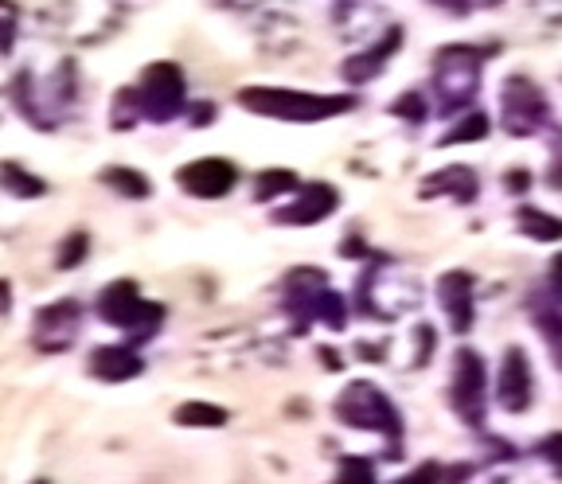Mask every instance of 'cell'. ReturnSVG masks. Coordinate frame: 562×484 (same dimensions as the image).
<instances>
[{
    "mask_svg": "<svg viewBox=\"0 0 562 484\" xmlns=\"http://www.w3.org/2000/svg\"><path fill=\"white\" fill-rule=\"evenodd\" d=\"M336 414L344 423L360 426V430H383L391 438H398V414L395 406L386 403L383 391H375L371 383H351L336 403Z\"/></svg>",
    "mask_w": 562,
    "mask_h": 484,
    "instance_id": "5",
    "label": "cell"
},
{
    "mask_svg": "<svg viewBox=\"0 0 562 484\" xmlns=\"http://www.w3.org/2000/svg\"><path fill=\"white\" fill-rule=\"evenodd\" d=\"M403 44V27H391L383 36V44L368 47L363 55H351L348 63H344V79L348 82H368L371 75H379L386 67V59H391V52Z\"/></svg>",
    "mask_w": 562,
    "mask_h": 484,
    "instance_id": "14",
    "label": "cell"
},
{
    "mask_svg": "<svg viewBox=\"0 0 562 484\" xmlns=\"http://www.w3.org/2000/svg\"><path fill=\"white\" fill-rule=\"evenodd\" d=\"M438 301L446 308L449 328L469 333V325H473V278L465 270H449L446 278H438Z\"/></svg>",
    "mask_w": 562,
    "mask_h": 484,
    "instance_id": "11",
    "label": "cell"
},
{
    "mask_svg": "<svg viewBox=\"0 0 562 484\" xmlns=\"http://www.w3.org/2000/svg\"><path fill=\"white\" fill-rule=\"evenodd\" d=\"M496 403L504 410L519 414L531 403V368H527V356L519 348H508L501 363V379H496Z\"/></svg>",
    "mask_w": 562,
    "mask_h": 484,
    "instance_id": "10",
    "label": "cell"
},
{
    "mask_svg": "<svg viewBox=\"0 0 562 484\" xmlns=\"http://www.w3.org/2000/svg\"><path fill=\"white\" fill-rule=\"evenodd\" d=\"M35 484H47V481H35Z\"/></svg>",
    "mask_w": 562,
    "mask_h": 484,
    "instance_id": "28",
    "label": "cell"
},
{
    "mask_svg": "<svg viewBox=\"0 0 562 484\" xmlns=\"http://www.w3.org/2000/svg\"><path fill=\"white\" fill-rule=\"evenodd\" d=\"M297 188V172H290V168H270V172H262L255 184V195L258 200H270V195L278 192H293Z\"/></svg>",
    "mask_w": 562,
    "mask_h": 484,
    "instance_id": "20",
    "label": "cell"
},
{
    "mask_svg": "<svg viewBox=\"0 0 562 484\" xmlns=\"http://www.w3.org/2000/svg\"><path fill=\"white\" fill-rule=\"evenodd\" d=\"M539 453H543L547 461H551V469L562 476V434H554V438H547L543 446H539Z\"/></svg>",
    "mask_w": 562,
    "mask_h": 484,
    "instance_id": "23",
    "label": "cell"
},
{
    "mask_svg": "<svg viewBox=\"0 0 562 484\" xmlns=\"http://www.w3.org/2000/svg\"><path fill=\"white\" fill-rule=\"evenodd\" d=\"M484 133H488V117L484 114H469V122H461L453 133H449L446 142L453 145V142H481Z\"/></svg>",
    "mask_w": 562,
    "mask_h": 484,
    "instance_id": "21",
    "label": "cell"
},
{
    "mask_svg": "<svg viewBox=\"0 0 562 484\" xmlns=\"http://www.w3.org/2000/svg\"><path fill=\"white\" fill-rule=\"evenodd\" d=\"M481 403H484V363L473 348H461L453 368V406L461 410V418L481 423Z\"/></svg>",
    "mask_w": 562,
    "mask_h": 484,
    "instance_id": "7",
    "label": "cell"
},
{
    "mask_svg": "<svg viewBox=\"0 0 562 484\" xmlns=\"http://www.w3.org/2000/svg\"><path fill=\"white\" fill-rule=\"evenodd\" d=\"M476 75H481V52L473 47H449L438 59V87L441 110H461L476 94Z\"/></svg>",
    "mask_w": 562,
    "mask_h": 484,
    "instance_id": "4",
    "label": "cell"
},
{
    "mask_svg": "<svg viewBox=\"0 0 562 484\" xmlns=\"http://www.w3.org/2000/svg\"><path fill=\"white\" fill-rule=\"evenodd\" d=\"M551 285H554V293H559V301H562V255L551 258Z\"/></svg>",
    "mask_w": 562,
    "mask_h": 484,
    "instance_id": "27",
    "label": "cell"
},
{
    "mask_svg": "<svg viewBox=\"0 0 562 484\" xmlns=\"http://www.w3.org/2000/svg\"><path fill=\"white\" fill-rule=\"evenodd\" d=\"M519 230L539 243H551V238H562V220L539 212V207H519Z\"/></svg>",
    "mask_w": 562,
    "mask_h": 484,
    "instance_id": "16",
    "label": "cell"
},
{
    "mask_svg": "<svg viewBox=\"0 0 562 484\" xmlns=\"http://www.w3.org/2000/svg\"><path fill=\"white\" fill-rule=\"evenodd\" d=\"M0 188L20 195V200H27V195H44V184H40L32 172H24L20 165H0Z\"/></svg>",
    "mask_w": 562,
    "mask_h": 484,
    "instance_id": "19",
    "label": "cell"
},
{
    "mask_svg": "<svg viewBox=\"0 0 562 484\" xmlns=\"http://www.w3.org/2000/svg\"><path fill=\"white\" fill-rule=\"evenodd\" d=\"M184 75L176 63H153L137 90L125 94L133 114H140L145 122H172L184 110Z\"/></svg>",
    "mask_w": 562,
    "mask_h": 484,
    "instance_id": "3",
    "label": "cell"
},
{
    "mask_svg": "<svg viewBox=\"0 0 562 484\" xmlns=\"http://www.w3.org/2000/svg\"><path fill=\"white\" fill-rule=\"evenodd\" d=\"M176 423L180 426H200V430H207V426H223L227 423V410L223 406H211V403H184V406H176V414H172Z\"/></svg>",
    "mask_w": 562,
    "mask_h": 484,
    "instance_id": "15",
    "label": "cell"
},
{
    "mask_svg": "<svg viewBox=\"0 0 562 484\" xmlns=\"http://www.w3.org/2000/svg\"><path fill=\"white\" fill-rule=\"evenodd\" d=\"M441 9H453V12H469V9H492V4H501V0H434Z\"/></svg>",
    "mask_w": 562,
    "mask_h": 484,
    "instance_id": "25",
    "label": "cell"
},
{
    "mask_svg": "<svg viewBox=\"0 0 562 484\" xmlns=\"http://www.w3.org/2000/svg\"><path fill=\"white\" fill-rule=\"evenodd\" d=\"M536 325H539V333H543L547 348H551L554 363L562 368V308H551V305H543V301H539V305H536Z\"/></svg>",
    "mask_w": 562,
    "mask_h": 484,
    "instance_id": "18",
    "label": "cell"
},
{
    "mask_svg": "<svg viewBox=\"0 0 562 484\" xmlns=\"http://www.w3.org/2000/svg\"><path fill=\"white\" fill-rule=\"evenodd\" d=\"M82 255H87V235H75V238H67V250L59 255V262L63 266H75Z\"/></svg>",
    "mask_w": 562,
    "mask_h": 484,
    "instance_id": "24",
    "label": "cell"
},
{
    "mask_svg": "<svg viewBox=\"0 0 562 484\" xmlns=\"http://www.w3.org/2000/svg\"><path fill=\"white\" fill-rule=\"evenodd\" d=\"M543 114H547L543 94H539L531 82L512 79L508 90H504V125H508L512 133H531L543 122Z\"/></svg>",
    "mask_w": 562,
    "mask_h": 484,
    "instance_id": "9",
    "label": "cell"
},
{
    "mask_svg": "<svg viewBox=\"0 0 562 484\" xmlns=\"http://www.w3.org/2000/svg\"><path fill=\"white\" fill-rule=\"evenodd\" d=\"M336 203H340V195H336L333 184H308L305 192H301L297 203H290V207H281L278 215H273V223H290V227H308V223H321L328 220V215L336 212Z\"/></svg>",
    "mask_w": 562,
    "mask_h": 484,
    "instance_id": "12",
    "label": "cell"
},
{
    "mask_svg": "<svg viewBox=\"0 0 562 484\" xmlns=\"http://www.w3.org/2000/svg\"><path fill=\"white\" fill-rule=\"evenodd\" d=\"M140 371H145V363H140V356L133 352V348H125V344H110V348H98V352L90 356V375L105 379V383L137 379Z\"/></svg>",
    "mask_w": 562,
    "mask_h": 484,
    "instance_id": "13",
    "label": "cell"
},
{
    "mask_svg": "<svg viewBox=\"0 0 562 484\" xmlns=\"http://www.w3.org/2000/svg\"><path fill=\"white\" fill-rule=\"evenodd\" d=\"M102 180L114 192H122V195H130V200H145L149 195V180L140 177L137 168H122V165H114V168H105L102 172Z\"/></svg>",
    "mask_w": 562,
    "mask_h": 484,
    "instance_id": "17",
    "label": "cell"
},
{
    "mask_svg": "<svg viewBox=\"0 0 562 484\" xmlns=\"http://www.w3.org/2000/svg\"><path fill=\"white\" fill-rule=\"evenodd\" d=\"M75 333H79V305L75 301H55L35 317V348H44V352L70 348Z\"/></svg>",
    "mask_w": 562,
    "mask_h": 484,
    "instance_id": "8",
    "label": "cell"
},
{
    "mask_svg": "<svg viewBox=\"0 0 562 484\" xmlns=\"http://www.w3.org/2000/svg\"><path fill=\"white\" fill-rule=\"evenodd\" d=\"M176 180H180V188H184L188 195H200V200H220V195H227L231 188H235L238 172L231 160H220V157H207V160H195V165L180 168L176 172Z\"/></svg>",
    "mask_w": 562,
    "mask_h": 484,
    "instance_id": "6",
    "label": "cell"
},
{
    "mask_svg": "<svg viewBox=\"0 0 562 484\" xmlns=\"http://www.w3.org/2000/svg\"><path fill=\"white\" fill-rule=\"evenodd\" d=\"M430 481H438V469L426 465V469H418V473H414L411 481H398V484H430Z\"/></svg>",
    "mask_w": 562,
    "mask_h": 484,
    "instance_id": "26",
    "label": "cell"
},
{
    "mask_svg": "<svg viewBox=\"0 0 562 484\" xmlns=\"http://www.w3.org/2000/svg\"><path fill=\"white\" fill-rule=\"evenodd\" d=\"M238 106L255 110L273 122H325L344 110H351L348 94H301V90H281V87H250L238 94Z\"/></svg>",
    "mask_w": 562,
    "mask_h": 484,
    "instance_id": "1",
    "label": "cell"
},
{
    "mask_svg": "<svg viewBox=\"0 0 562 484\" xmlns=\"http://www.w3.org/2000/svg\"><path fill=\"white\" fill-rule=\"evenodd\" d=\"M336 484H375V476H371V465L363 458H348Z\"/></svg>",
    "mask_w": 562,
    "mask_h": 484,
    "instance_id": "22",
    "label": "cell"
},
{
    "mask_svg": "<svg viewBox=\"0 0 562 484\" xmlns=\"http://www.w3.org/2000/svg\"><path fill=\"white\" fill-rule=\"evenodd\" d=\"M98 317L110 320L114 328H125L133 344H145L157 336L160 320H165V308L145 301L137 293V285L122 278V282L105 285L102 290V297H98Z\"/></svg>",
    "mask_w": 562,
    "mask_h": 484,
    "instance_id": "2",
    "label": "cell"
}]
</instances>
